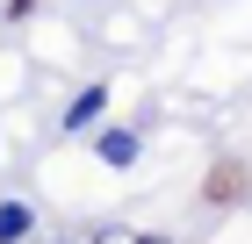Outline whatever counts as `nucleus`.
<instances>
[{
  "instance_id": "1",
  "label": "nucleus",
  "mask_w": 252,
  "mask_h": 244,
  "mask_svg": "<svg viewBox=\"0 0 252 244\" xmlns=\"http://www.w3.org/2000/svg\"><path fill=\"white\" fill-rule=\"evenodd\" d=\"M238 187H245V172H238V165H231V158H223V165H216V172H209V187H202V194H209V201H231V194H238Z\"/></svg>"
},
{
  "instance_id": "2",
  "label": "nucleus",
  "mask_w": 252,
  "mask_h": 244,
  "mask_svg": "<svg viewBox=\"0 0 252 244\" xmlns=\"http://www.w3.org/2000/svg\"><path fill=\"white\" fill-rule=\"evenodd\" d=\"M101 101H108L101 86H94V94H79V101H72V122H94V115H101Z\"/></svg>"
},
{
  "instance_id": "3",
  "label": "nucleus",
  "mask_w": 252,
  "mask_h": 244,
  "mask_svg": "<svg viewBox=\"0 0 252 244\" xmlns=\"http://www.w3.org/2000/svg\"><path fill=\"white\" fill-rule=\"evenodd\" d=\"M29 230V208H0V237H22Z\"/></svg>"
}]
</instances>
